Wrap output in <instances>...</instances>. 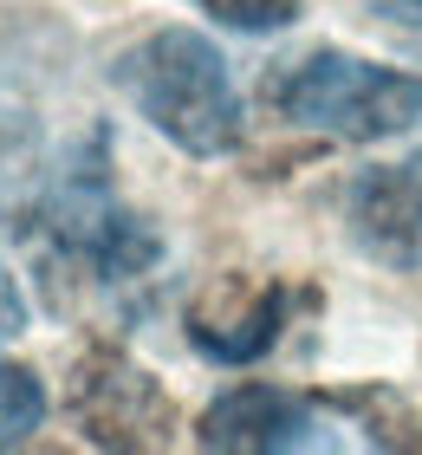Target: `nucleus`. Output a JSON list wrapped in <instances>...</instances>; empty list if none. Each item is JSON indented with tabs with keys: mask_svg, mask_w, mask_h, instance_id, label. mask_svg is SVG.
<instances>
[{
	"mask_svg": "<svg viewBox=\"0 0 422 455\" xmlns=\"http://www.w3.org/2000/svg\"><path fill=\"white\" fill-rule=\"evenodd\" d=\"M111 78L137 105V117L176 150L227 156L241 143V92L227 78V59L215 52V39L188 27H163L150 39H137L111 66Z\"/></svg>",
	"mask_w": 422,
	"mask_h": 455,
	"instance_id": "obj_1",
	"label": "nucleus"
},
{
	"mask_svg": "<svg viewBox=\"0 0 422 455\" xmlns=\"http://www.w3.org/2000/svg\"><path fill=\"white\" fill-rule=\"evenodd\" d=\"M267 98L286 124L338 137V143H377L422 124V78L390 72L357 52H312L273 78Z\"/></svg>",
	"mask_w": 422,
	"mask_h": 455,
	"instance_id": "obj_2",
	"label": "nucleus"
},
{
	"mask_svg": "<svg viewBox=\"0 0 422 455\" xmlns=\"http://www.w3.org/2000/svg\"><path fill=\"white\" fill-rule=\"evenodd\" d=\"M72 410L84 423V436L98 449H156L169 443V397L143 364H131L123 351H92L78 364Z\"/></svg>",
	"mask_w": 422,
	"mask_h": 455,
	"instance_id": "obj_3",
	"label": "nucleus"
},
{
	"mask_svg": "<svg viewBox=\"0 0 422 455\" xmlns=\"http://www.w3.org/2000/svg\"><path fill=\"white\" fill-rule=\"evenodd\" d=\"M195 443L221 455H299V449H331L338 429L306 397H286L273 384H241L202 410Z\"/></svg>",
	"mask_w": 422,
	"mask_h": 455,
	"instance_id": "obj_4",
	"label": "nucleus"
},
{
	"mask_svg": "<svg viewBox=\"0 0 422 455\" xmlns=\"http://www.w3.org/2000/svg\"><path fill=\"white\" fill-rule=\"evenodd\" d=\"M188 345L215 364H253L280 345L286 325V286L273 280H247V274H221L188 299Z\"/></svg>",
	"mask_w": 422,
	"mask_h": 455,
	"instance_id": "obj_5",
	"label": "nucleus"
},
{
	"mask_svg": "<svg viewBox=\"0 0 422 455\" xmlns=\"http://www.w3.org/2000/svg\"><path fill=\"white\" fill-rule=\"evenodd\" d=\"M351 241L396 274H422V150L351 182Z\"/></svg>",
	"mask_w": 422,
	"mask_h": 455,
	"instance_id": "obj_6",
	"label": "nucleus"
},
{
	"mask_svg": "<svg viewBox=\"0 0 422 455\" xmlns=\"http://www.w3.org/2000/svg\"><path fill=\"white\" fill-rule=\"evenodd\" d=\"M46 423V384L27 364H0V449L27 443Z\"/></svg>",
	"mask_w": 422,
	"mask_h": 455,
	"instance_id": "obj_7",
	"label": "nucleus"
},
{
	"mask_svg": "<svg viewBox=\"0 0 422 455\" xmlns=\"http://www.w3.org/2000/svg\"><path fill=\"white\" fill-rule=\"evenodd\" d=\"M299 7L306 0H202V13H215L235 33H280L299 20Z\"/></svg>",
	"mask_w": 422,
	"mask_h": 455,
	"instance_id": "obj_8",
	"label": "nucleus"
},
{
	"mask_svg": "<svg viewBox=\"0 0 422 455\" xmlns=\"http://www.w3.org/2000/svg\"><path fill=\"white\" fill-rule=\"evenodd\" d=\"M20 332H27V293H20V280L0 260V345H13Z\"/></svg>",
	"mask_w": 422,
	"mask_h": 455,
	"instance_id": "obj_9",
	"label": "nucleus"
},
{
	"mask_svg": "<svg viewBox=\"0 0 422 455\" xmlns=\"http://www.w3.org/2000/svg\"><path fill=\"white\" fill-rule=\"evenodd\" d=\"M384 20H403V27H422V0H370Z\"/></svg>",
	"mask_w": 422,
	"mask_h": 455,
	"instance_id": "obj_10",
	"label": "nucleus"
}]
</instances>
